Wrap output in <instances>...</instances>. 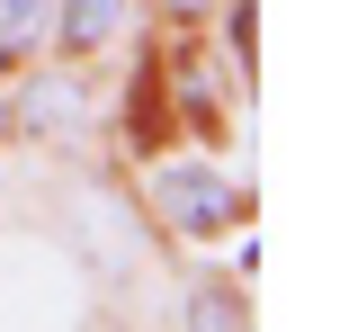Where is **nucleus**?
Listing matches in <instances>:
<instances>
[{
  "instance_id": "obj_1",
  "label": "nucleus",
  "mask_w": 358,
  "mask_h": 332,
  "mask_svg": "<svg viewBox=\"0 0 358 332\" xmlns=\"http://www.w3.org/2000/svg\"><path fill=\"white\" fill-rule=\"evenodd\" d=\"M152 207H162L188 242L242 225V189H233L224 171H206V162H162V171H152Z\"/></svg>"
},
{
  "instance_id": "obj_2",
  "label": "nucleus",
  "mask_w": 358,
  "mask_h": 332,
  "mask_svg": "<svg viewBox=\"0 0 358 332\" xmlns=\"http://www.w3.org/2000/svg\"><path fill=\"white\" fill-rule=\"evenodd\" d=\"M126 18H134V0H54V36L72 54H99Z\"/></svg>"
},
{
  "instance_id": "obj_3",
  "label": "nucleus",
  "mask_w": 358,
  "mask_h": 332,
  "mask_svg": "<svg viewBox=\"0 0 358 332\" xmlns=\"http://www.w3.org/2000/svg\"><path fill=\"white\" fill-rule=\"evenodd\" d=\"M54 36V0H0V63H27Z\"/></svg>"
},
{
  "instance_id": "obj_4",
  "label": "nucleus",
  "mask_w": 358,
  "mask_h": 332,
  "mask_svg": "<svg viewBox=\"0 0 358 332\" xmlns=\"http://www.w3.org/2000/svg\"><path fill=\"white\" fill-rule=\"evenodd\" d=\"M188 324H251V305H242L233 287H197V296H188Z\"/></svg>"
},
{
  "instance_id": "obj_5",
  "label": "nucleus",
  "mask_w": 358,
  "mask_h": 332,
  "mask_svg": "<svg viewBox=\"0 0 358 332\" xmlns=\"http://www.w3.org/2000/svg\"><path fill=\"white\" fill-rule=\"evenodd\" d=\"M162 9H171V18H206L215 0H162Z\"/></svg>"
}]
</instances>
